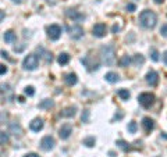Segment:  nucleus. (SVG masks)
Wrapping results in <instances>:
<instances>
[{
  "instance_id": "obj_1",
  "label": "nucleus",
  "mask_w": 167,
  "mask_h": 157,
  "mask_svg": "<svg viewBox=\"0 0 167 157\" xmlns=\"http://www.w3.org/2000/svg\"><path fill=\"white\" fill-rule=\"evenodd\" d=\"M100 58L106 65H113L116 63V50L113 45H103L100 47Z\"/></svg>"
},
{
  "instance_id": "obj_2",
  "label": "nucleus",
  "mask_w": 167,
  "mask_h": 157,
  "mask_svg": "<svg viewBox=\"0 0 167 157\" xmlns=\"http://www.w3.org/2000/svg\"><path fill=\"white\" fill-rule=\"evenodd\" d=\"M157 17L152 10H143L139 14V24L146 29H152L156 26Z\"/></svg>"
},
{
  "instance_id": "obj_3",
  "label": "nucleus",
  "mask_w": 167,
  "mask_h": 157,
  "mask_svg": "<svg viewBox=\"0 0 167 157\" xmlns=\"http://www.w3.org/2000/svg\"><path fill=\"white\" fill-rule=\"evenodd\" d=\"M81 63L84 64V67L86 68L89 72L96 71V70L100 67L99 60H98L96 57H93L92 54H86V56H84V58H81Z\"/></svg>"
},
{
  "instance_id": "obj_4",
  "label": "nucleus",
  "mask_w": 167,
  "mask_h": 157,
  "mask_svg": "<svg viewBox=\"0 0 167 157\" xmlns=\"http://www.w3.org/2000/svg\"><path fill=\"white\" fill-rule=\"evenodd\" d=\"M38 65H39V58H38L36 54H28V56L22 60V67H24V70L34 71V70L38 68Z\"/></svg>"
},
{
  "instance_id": "obj_5",
  "label": "nucleus",
  "mask_w": 167,
  "mask_h": 157,
  "mask_svg": "<svg viewBox=\"0 0 167 157\" xmlns=\"http://www.w3.org/2000/svg\"><path fill=\"white\" fill-rule=\"evenodd\" d=\"M138 102L143 109H149L155 103V94L151 93V92H143L138 96Z\"/></svg>"
},
{
  "instance_id": "obj_6",
  "label": "nucleus",
  "mask_w": 167,
  "mask_h": 157,
  "mask_svg": "<svg viewBox=\"0 0 167 157\" xmlns=\"http://www.w3.org/2000/svg\"><path fill=\"white\" fill-rule=\"evenodd\" d=\"M47 36L50 40H59L61 36V28L57 24H52L47 26Z\"/></svg>"
},
{
  "instance_id": "obj_7",
  "label": "nucleus",
  "mask_w": 167,
  "mask_h": 157,
  "mask_svg": "<svg viewBox=\"0 0 167 157\" xmlns=\"http://www.w3.org/2000/svg\"><path fill=\"white\" fill-rule=\"evenodd\" d=\"M67 31L70 33V36L73 39H81L84 36V28L78 24H74V25H68Z\"/></svg>"
},
{
  "instance_id": "obj_8",
  "label": "nucleus",
  "mask_w": 167,
  "mask_h": 157,
  "mask_svg": "<svg viewBox=\"0 0 167 157\" xmlns=\"http://www.w3.org/2000/svg\"><path fill=\"white\" fill-rule=\"evenodd\" d=\"M54 145H56V142H54V139H53V136L47 135V136H45V138H42V141H41V149L42 150L50 152L53 147H54Z\"/></svg>"
},
{
  "instance_id": "obj_9",
  "label": "nucleus",
  "mask_w": 167,
  "mask_h": 157,
  "mask_svg": "<svg viewBox=\"0 0 167 157\" xmlns=\"http://www.w3.org/2000/svg\"><path fill=\"white\" fill-rule=\"evenodd\" d=\"M92 32H93V36L103 38V36H106V33H107V28H106V25H104L103 22H98V24L93 25Z\"/></svg>"
},
{
  "instance_id": "obj_10",
  "label": "nucleus",
  "mask_w": 167,
  "mask_h": 157,
  "mask_svg": "<svg viewBox=\"0 0 167 157\" xmlns=\"http://www.w3.org/2000/svg\"><path fill=\"white\" fill-rule=\"evenodd\" d=\"M145 79H146V82L151 85V86H156V85L159 84V74H157L155 70H151L149 72L146 74Z\"/></svg>"
},
{
  "instance_id": "obj_11",
  "label": "nucleus",
  "mask_w": 167,
  "mask_h": 157,
  "mask_svg": "<svg viewBox=\"0 0 167 157\" xmlns=\"http://www.w3.org/2000/svg\"><path fill=\"white\" fill-rule=\"evenodd\" d=\"M71 134H73V126L70 125V124H63L60 126V129H59V136L61 139H68Z\"/></svg>"
},
{
  "instance_id": "obj_12",
  "label": "nucleus",
  "mask_w": 167,
  "mask_h": 157,
  "mask_svg": "<svg viewBox=\"0 0 167 157\" xmlns=\"http://www.w3.org/2000/svg\"><path fill=\"white\" fill-rule=\"evenodd\" d=\"M142 126H143L146 134H151L155 129V121L152 120V118H149V117H143L142 118Z\"/></svg>"
},
{
  "instance_id": "obj_13",
  "label": "nucleus",
  "mask_w": 167,
  "mask_h": 157,
  "mask_svg": "<svg viewBox=\"0 0 167 157\" xmlns=\"http://www.w3.org/2000/svg\"><path fill=\"white\" fill-rule=\"evenodd\" d=\"M66 14H67V17L70 20H73V21H82V20H85V16H84V14H81V13H78V11H75V10H71V9H68V10L66 11Z\"/></svg>"
},
{
  "instance_id": "obj_14",
  "label": "nucleus",
  "mask_w": 167,
  "mask_h": 157,
  "mask_svg": "<svg viewBox=\"0 0 167 157\" xmlns=\"http://www.w3.org/2000/svg\"><path fill=\"white\" fill-rule=\"evenodd\" d=\"M29 128H31V131L34 132H39L42 131V128H43V120L42 118H34V120L31 121V124H29Z\"/></svg>"
},
{
  "instance_id": "obj_15",
  "label": "nucleus",
  "mask_w": 167,
  "mask_h": 157,
  "mask_svg": "<svg viewBox=\"0 0 167 157\" xmlns=\"http://www.w3.org/2000/svg\"><path fill=\"white\" fill-rule=\"evenodd\" d=\"M77 114V106H70V107H66L64 110H63L61 115L63 117H66V118H71L74 115Z\"/></svg>"
},
{
  "instance_id": "obj_16",
  "label": "nucleus",
  "mask_w": 167,
  "mask_h": 157,
  "mask_svg": "<svg viewBox=\"0 0 167 157\" xmlns=\"http://www.w3.org/2000/svg\"><path fill=\"white\" fill-rule=\"evenodd\" d=\"M64 82H66L68 86H74V85L78 82V78H77V75H75L74 72H70L64 77Z\"/></svg>"
},
{
  "instance_id": "obj_17",
  "label": "nucleus",
  "mask_w": 167,
  "mask_h": 157,
  "mask_svg": "<svg viewBox=\"0 0 167 157\" xmlns=\"http://www.w3.org/2000/svg\"><path fill=\"white\" fill-rule=\"evenodd\" d=\"M3 39H4V42L6 43H13V42H16V39H17V35L14 33V31H6L4 32V35H3Z\"/></svg>"
},
{
  "instance_id": "obj_18",
  "label": "nucleus",
  "mask_w": 167,
  "mask_h": 157,
  "mask_svg": "<svg viewBox=\"0 0 167 157\" xmlns=\"http://www.w3.org/2000/svg\"><path fill=\"white\" fill-rule=\"evenodd\" d=\"M10 132L13 135L16 136H21L22 135V128H21L20 124H17V122H11L10 124Z\"/></svg>"
},
{
  "instance_id": "obj_19",
  "label": "nucleus",
  "mask_w": 167,
  "mask_h": 157,
  "mask_svg": "<svg viewBox=\"0 0 167 157\" xmlns=\"http://www.w3.org/2000/svg\"><path fill=\"white\" fill-rule=\"evenodd\" d=\"M53 106H54V102L50 99H45V100H42L41 103H39V109L41 110H50Z\"/></svg>"
},
{
  "instance_id": "obj_20",
  "label": "nucleus",
  "mask_w": 167,
  "mask_h": 157,
  "mask_svg": "<svg viewBox=\"0 0 167 157\" xmlns=\"http://www.w3.org/2000/svg\"><path fill=\"white\" fill-rule=\"evenodd\" d=\"M68 61H70V54L66 52H63L59 54L57 57V63L60 64V65H66V64H68Z\"/></svg>"
},
{
  "instance_id": "obj_21",
  "label": "nucleus",
  "mask_w": 167,
  "mask_h": 157,
  "mask_svg": "<svg viewBox=\"0 0 167 157\" xmlns=\"http://www.w3.org/2000/svg\"><path fill=\"white\" fill-rule=\"evenodd\" d=\"M104 79H106L109 84H116V82L120 79V77H118V74L117 72H107L106 75H104Z\"/></svg>"
},
{
  "instance_id": "obj_22",
  "label": "nucleus",
  "mask_w": 167,
  "mask_h": 157,
  "mask_svg": "<svg viewBox=\"0 0 167 157\" xmlns=\"http://www.w3.org/2000/svg\"><path fill=\"white\" fill-rule=\"evenodd\" d=\"M116 145H117V146L120 147L121 150H123V152H130V150H131L130 143H128V142H125L124 139H118V141L116 142Z\"/></svg>"
},
{
  "instance_id": "obj_23",
  "label": "nucleus",
  "mask_w": 167,
  "mask_h": 157,
  "mask_svg": "<svg viewBox=\"0 0 167 157\" xmlns=\"http://www.w3.org/2000/svg\"><path fill=\"white\" fill-rule=\"evenodd\" d=\"M131 63H132V58H131L128 54H124V56L118 60V64H120L121 67H128Z\"/></svg>"
},
{
  "instance_id": "obj_24",
  "label": "nucleus",
  "mask_w": 167,
  "mask_h": 157,
  "mask_svg": "<svg viewBox=\"0 0 167 157\" xmlns=\"http://www.w3.org/2000/svg\"><path fill=\"white\" fill-rule=\"evenodd\" d=\"M132 63L139 67V65H142V64L145 63V57L142 54H139V53H136V54H134V57H132Z\"/></svg>"
},
{
  "instance_id": "obj_25",
  "label": "nucleus",
  "mask_w": 167,
  "mask_h": 157,
  "mask_svg": "<svg viewBox=\"0 0 167 157\" xmlns=\"http://www.w3.org/2000/svg\"><path fill=\"white\" fill-rule=\"evenodd\" d=\"M82 143L85 145L86 147H92L95 146V143H96V139H95V136H88V138H85L82 141Z\"/></svg>"
},
{
  "instance_id": "obj_26",
  "label": "nucleus",
  "mask_w": 167,
  "mask_h": 157,
  "mask_svg": "<svg viewBox=\"0 0 167 157\" xmlns=\"http://www.w3.org/2000/svg\"><path fill=\"white\" fill-rule=\"evenodd\" d=\"M41 52L43 53V56H42V57L45 58V63H46V64H50V63H52V60H53L52 53H50V52H46L45 49H41Z\"/></svg>"
},
{
  "instance_id": "obj_27",
  "label": "nucleus",
  "mask_w": 167,
  "mask_h": 157,
  "mask_svg": "<svg viewBox=\"0 0 167 157\" xmlns=\"http://www.w3.org/2000/svg\"><path fill=\"white\" fill-rule=\"evenodd\" d=\"M118 96L121 97V100H128L131 94H130V92H128L127 89H120V90H118Z\"/></svg>"
},
{
  "instance_id": "obj_28",
  "label": "nucleus",
  "mask_w": 167,
  "mask_h": 157,
  "mask_svg": "<svg viewBox=\"0 0 167 157\" xmlns=\"http://www.w3.org/2000/svg\"><path fill=\"white\" fill-rule=\"evenodd\" d=\"M136 129H138V124H136L135 121H131L130 124H128V132L130 134H135Z\"/></svg>"
},
{
  "instance_id": "obj_29",
  "label": "nucleus",
  "mask_w": 167,
  "mask_h": 157,
  "mask_svg": "<svg viewBox=\"0 0 167 157\" xmlns=\"http://www.w3.org/2000/svg\"><path fill=\"white\" fill-rule=\"evenodd\" d=\"M24 93H25L26 96H34V94H35V88H34V86H26L25 89H24Z\"/></svg>"
},
{
  "instance_id": "obj_30",
  "label": "nucleus",
  "mask_w": 167,
  "mask_h": 157,
  "mask_svg": "<svg viewBox=\"0 0 167 157\" xmlns=\"http://www.w3.org/2000/svg\"><path fill=\"white\" fill-rule=\"evenodd\" d=\"M0 136H1V145H6L7 142H9V134L7 132H4V131H1V134H0Z\"/></svg>"
},
{
  "instance_id": "obj_31",
  "label": "nucleus",
  "mask_w": 167,
  "mask_h": 157,
  "mask_svg": "<svg viewBox=\"0 0 167 157\" xmlns=\"http://www.w3.org/2000/svg\"><path fill=\"white\" fill-rule=\"evenodd\" d=\"M151 58L153 61H159V52H157L156 49H152L151 52Z\"/></svg>"
},
{
  "instance_id": "obj_32",
  "label": "nucleus",
  "mask_w": 167,
  "mask_h": 157,
  "mask_svg": "<svg viewBox=\"0 0 167 157\" xmlns=\"http://www.w3.org/2000/svg\"><path fill=\"white\" fill-rule=\"evenodd\" d=\"M81 121L82 122H88L89 121V110H84L82 115H81Z\"/></svg>"
},
{
  "instance_id": "obj_33",
  "label": "nucleus",
  "mask_w": 167,
  "mask_h": 157,
  "mask_svg": "<svg viewBox=\"0 0 167 157\" xmlns=\"http://www.w3.org/2000/svg\"><path fill=\"white\" fill-rule=\"evenodd\" d=\"M125 9H127V11H128V13H134V11L136 10V6L134 4V3H128Z\"/></svg>"
},
{
  "instance_id": "obj_34",
  "label": "nucleus",
  "mask_w": 167,
  "mask_h": 157,
  "mask_svg": "<svg viewBox=\"0 0 167 157\" xmlns=\"http://www.w3.org/2000/svg\"><path fill=\"white\" fill-rule=\"evenodd\" d=\"M160 33H162V36L167 38V24H163L162 28H160Z\"/></svg>"
},
{
  "instance_id": "obj_35",
  "label": "nucleus",
  "mask_w": 167,
  "mask_h": 157,
  "mask_svg": "<svg viewBox=\"0 0 167 157\" xmlns=\"http://www.w3.org/2000/svg\"><path fill=\"white\" fill-rule=\"evenodd\" d=\"M6 72H7V67H6L4 64H1V65H0V74H1V75H4Z\"/></svg>"
},
{
  "instance_id": "obj_36",
  "label": "nucleus",
  "mask_w": 167,
  "mask_h": 157,
  "mask_svg": "<svg viewBox=\"0 0 167 157\" xmlns=\"http://www.w3.org/2000/svg\"><path fill=\"white\" fill-rule=\"evenodd\" d=\"M118 31H120V26L117 25V24H114V25L111 26V32H113V33H117Z\"/></svg>"
},
{
  "instance_id": "obj_37",
  "label": "nucleus",
  "mask_w": 167,
  "mask_h": 157,
  "mask_svg": "<svg viewBox=\"0 0 167 157\" xmlns=\"http://www.w3.org/2000/svg\"><path fill=\"white\" fill-rule=\"evenodd\" d=\"M123 117H124V114H123V113H116V115H114V120H121V118H123Z\"/></svg>"
},
{
  "instance_id": "obj_38",
  "label": "nucleus",
  "mask_w": 167,
  "mask_h": 157,
  "mask_svg": "<svg viewBox=\"0 0 167 157\" xmlns=\"http://www.w3.org/2000/svg\"><path fill=\"white\" fill-rule=\"evenodd\" d=\"M163 61H164V64L167 65V50L163 53Z\"/></svg>"
},
{
  "instance_id": "obj_39",
  "label": "nucleus",
  "mask_w": 167,
  "mask_h": 157,
  "mask_svg": "<svg viewBox=\"0 0 167 157\" xmlns=\"http://www.w3.org/2000/svg\"><path fill=\"white\" fill-rule=\"evenodd\" d=\"M24 157H39V156H38L36 153H28V154H25Z\"/></svg>"
},
{
  "instance_id": "obj_40",
  "label": "nucleus",
  "mask_w": 167,
  "mask_h": 157,
  "mask_svg": "<svg viewBox=\"0 0 167 157\" xmlns=\"http://www.w3.org/2000/svg\"><path fill=\"white\" fill-rule=\"evenodd\" d=\"M1 57H3V58H7V57H9V53L4 52V50H1Z\"/></svg>"
},
{
  "instance_id": "obj_41",
  "label": "nucleus",
  "mask_w": 167,
  "mask_h": 157,
  "mask_svg": "<svg viewBox=\"0 0 167 157\" xmlns=\"http://www.w3.org/2000/svg\"><path fill=\"white\" fill-rule=\"evenodd\" d=\"M153 1H155V3H156V4H160V3H163V1H164V0H153Z\"/></svg>"
},
{
  "instance_id": "obj_42",
  "label": "nucleus",
  "mask_w": 167,
  "mask_h": 157,
  "mask_svg": "<svg viewBox=\"0 0 167 157\" xmlns=\"http://www.w3.org/2000/svg\"><path fill=\"white\" fill-rule=\"evenodd\" d=\"M109 154H110V157H116V154H114V152H109Z\"/></svg>"
},
{
  "instance_id": "obj_43",
  "label": "nucleus",
  "mask_w": 167,
  "mask_h": 157,
  "mask_svg": "<svg viewBox=\"0 0 167 157\" xmlns=\"http://www.w3.org/2000/svg\"><path fill=\"white\" fill-rule=\"evenodd\" d=\"M47 3H52V4H54V0H46Z\"/></svg>"
},
{
  "instance_id": "obj_44",
  "label": "nucleus",
  "mask_w": 167,
  "mask_h": 157,
  "mask_svg": "<svg viewBox=\"0 0 167 157\" xmlns=\"http://www.w3.org/2000/svg\"><path fill=\"white\" fill-rule=\"evenodd\" d=\"M13 1H14V3H21L22 0H13Z\"/></svg>"
}]
</instances>
